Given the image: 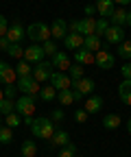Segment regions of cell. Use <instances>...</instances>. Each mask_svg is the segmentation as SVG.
<instances>
[{
	"label": "cell",
	"mask_w": 131,
	"mask_h": 157,
	"mask_svg": "<svg viewBox=\"0 0 131 157\" xmlns=\"http://www.w3.org/2000/svg\"><path fill=\"white\" fill-rule=\"evenodd\" d=\"M55 131H57V127H55V122L50 120V116H37V118H33L31 133L35 137H40V140H50Z\"/></svg>",
	"instance_id": "6da1fadb"
},
{
	"label": "cell",
	"mask_w": 131,
	"mask_h": 157,
	"mask_svg": "<svg viewBox=\"0 0 131 157\" xmlns=\"http://www.w3.org/2000/svg\"><path fill=\"white\" fill-rule=\"evenodd\" d=\"M26 37L31 39V42L44 44L46 39H50V26L44 24V22H33V24L26 29Z\"/></svg>",
	"instance_id": "7a4b0ae2"
},
{
	"label": "cell",
	"mask_w": 131,
	"mask_h": 157,
	"mask_svg": "<svg viewBox=\"0 0 131 157\" xmlns=\"http://www.w3.org/2000/svg\"><path fill=\"white\" fill-rule=\"evenodd\" d=\"M70 33H79V35H94V29H96V20L94 17H83V20H74V22L68 24Z\"/></svg>",
	"instance_id": "3957f363"
},
{
	"label": "cell",
	"mask_w": 131,
	"mask_h": 157,
	"mask_svg": "<svg viewBox=\"0 0 131 157\" xmlns=\"http://www.w3.org/2000/svg\"><path fill=\"white\" fill-rule=\"evenodd\" d=\"M17 92H22V94L35 98L42 90H40V83H37L33 78V74H31V76H20V78H17Z\"/></svg>",
	"instance_id": "277c9868"
},
{
	"label": "cell",
	"mask_w": 131,
	"mask_h": 157,
	"mask_svg": "<svg viewBox=\"0 0 131 157\" xmlns=\"http://www.w3.org/2000/svg\"><path fill=\"white\" fill-rule=\"evenodd\" d=\"M50 74H52V61H40V63H35V68H33V78H35L37 83L48 81Z\"/></svg>",
	"instance_id": "5b68a950"
},
{
	"label": "cell",
	"mask_w": 131,
	"mask_h": 157,
	"mask_svg": "<svg viewBox=\"0 0 131 157\" xmlns=\"http://www.w3.org/2000/svg\"><path fill=\"white\" fill-rule=\"evenodd\" d=\"M15 111L20 113V116H33L35 113V98L33 96H20L15 101Z\"/></svg>",
	"instance_id": "8992f818"
},
{
	"label": "cell",
	"mask_w": 131,
	"mask_h": 157,
	"mask_svg": "<svg viewBox=\"0 0 131 157\" xmlns=\"http://www.w3.org/2000/svg\"><path fill=\"white\" fill-rule=\"evenodd\" d=\"M114 61H116V57L111 55L109 50H105V48H101V50L94 55V63H96L101 70H111V68H114Z\"/></svg>",
	"instance_id": "52a82bcc"
},
{
	"label": "cell",
	"mask_w": 131,
	"mask_h": 157,
	"mask_svg": "<svg viewBox=\"0 0 131 157\" xmlns=\"http://www.w3.org/2000/svg\"><path fill=\"white\" fill-rule=\"evenodd\" d=\"M48 81H50V85L57 90V92H61V90H70V85H72V78H70L66 72H52Z\"/></svg>",
	"instance_id": "ba28073f"
},
{
	"label": "cell",
	"mask_w": 131,
	"mask_h": 157,
	"mask_svg": "<svg viewBox=\"0 0 131 157\" xmlns=\"http://www.w3.org/2000/svg\"><path fill=\"white\" fill-rule=\"evenodd\" d=\"M26 37V29L20 24V22H13V24H9V31H7V39L11 44H20L22 39Z\"/></svg>",
	"instance_id": "9c48e42d"
},
{
	"label": "cell",
	"mask_w": 131,
	"mask_h": 157,
	"mask_svg": "<svg viewBox=\"0 0 131 157\" xmlns=\"http://www.w3.org/2000/svg\"><path fill=\"white\" fill-rule=\"evenodd\" d=\"M94 87H96V83L92 81V78H87V76H81V78H74V81H72V90L81 92L83 96L92 94V92H94Z\"/></svg>",
	"instance_id": "30bf717a"
},
{
	"label": "cell",
	"mask_w": 131,
	"mask_h": 157,
	"mask_svg": "<svg viewBox=\"0 0 131 157\" xmlns=\"http://www.w3.org/2000/svg\"><path fill=\"white\" fill-rule=\"evenodd\" d=\"M105 39H107V44H114V46L122 44V42H125V29L109 24V29H107V33H105Z\"/></svg>",
	"instance_id": "8fae6325"
},
{
	"label": "cell",
	"mask_w": 131,
	"mask_h": 157,
	"mask_svg": "<svg viewBox=\"0 0 131 157\" xmlns=\"http://www.w3.org/2000/svg\"><path fill=\"white\" fill-rule=\"evenodd\" d=\"M44 57H46L44 48H42V46H37V44H31L29 48H24V59H26V61L40 63V61H44Z\"/></svg>",
	"instance_id": "7c38bea8"
},
{
	"label": "cell",
	"mask_w": 131,
	"mask_h": 157,
	"mask_svg": "<svg viewBox=\"0 0 131 157\" xmlns=\"http://www.w3.org/2000/svg\"><path fill=\"white\" fill-rule=\"evenodd\" d=\"M0 81L5 85H13V81H17L15 68H11L7 61H0Z\"/></svg>",
	"instance_id": "4fadbf2b"
},
{
	"label": "cell",
	"mask_w": 131,
	"mask_h": 157,
	"mask_svg": "<svg viewBox=\"0 0 131 157\" xmlns=\"http://www.w3.org/2000/svg\"><path fill=\"white\" fill-rule=\"evenodd\" d=\"M68 35V24L64 22V20H55V22L50 24V37L57 39V42H64Z\"/></svg>",
	"instance_id": "5bb4252c"
},
{
	"label": "cell",
	"mask_w": 131,
	"mask_h": 157,
	"mask_svg": "<svg viewBox=\"0 0 131 157\" xmlns=\"http://www.w3.org/2000/svg\"><path fill=\"white\" fill-rule=\"evenodd\" d=\"M48 142H50L52 148H61V146H66V144L70 142V133L64 131V129H57V131L52 133V137H50Z\"/></svg>",
	"instance_id": "9a60e30c"
},
{
	"label": "cell",
	"mask_w": 131,
	"mask_h": 157,
	"mask_svg": "<svg viewBox=\"0 0 131 157\" xmlns=\"http://www.w3.org/2000/svg\"><path fill=\"white\" fill-rule=\"evenodd\" d=\"M52 59V68H57L59 72H66V70H70V66H72V61H70V57L66 55V52H57L55 57H50Z\"/></svg>",
	"instance_id": "2e32d148"
},
{
	"label": "cell",
	"mask_w": 131,
	"mask_h": 157,
	"mask_svg": "<svg viewBox=\"0 0 131 157\" xmlns=\"http://www.w3.org/2000/svg\"><path fill=\"white\" fill-rule=\"evenodd\" d=\"M118 98L131 107V78H122L120 85H118Z\"/></svg>",
	"instance_id": "e0dca14e"
},
{
	"label": "cell",
	"mask_w": 131,
	"mask_h": 157,
	"mask_svg": "<svg viewBox=\"0 0 131 157\" xmlns=\"http://www.w3.org/2000/svg\"><path fill=\"white\" fill-rule=\"evenodd\" d=\"M64 44H66V50H79V48H83V35L68 33L66 39H64Z\"/></svg>",
	"instance_id": "ac0fdd59"
},
{
	"label": "cell",
	"mask_w": 131,
	"mask_h": 157,
	"mask_svg": "<svg viewBox=\"0 0 131 157\" xmlns=\"http://www.w3.org/2000/svg\"><path fill=\"white\" fill-rule=\"evenodd\" d=\"M83 109H85L87 113H98V111L103 109V98H101V96H87Z\"/></svg>",
	"instance_id": "d6986e66"
},
{
	"label": "cell",
	"mask_w": 131,
	"mask_h": 157,
	"mask_svg": "<svg viewBox=\"0 0 131 157\" xmlns=\"http://www.w3.org/2000/svg\"><path fill=\"white\" fill-rule=\"evenodd\" d=\"M74 61L81 66H90V63H94V52H90L87 48H79V50H74Z\"/></svg>",
	"instance_id": "ffe728a7"
},
{
	"label": "cell",
	"mask_w": 131,
	"mask_h": 157,
	"mask_svg": "<svg viewBox=\"0 0 131 157\" xmlns=\"http://www.w3.org/2000/svg\"><path fill=\"white\" fill-rule=\"evenodd\" d=\"M109 24L111 26H125L127 24V9H114V11H111Z\"/></svg>",
	"instance_id": "44dd1931"
},
{
	"label": "cell",
	"mask_w": 131,
	"mask_h": 157,
	"mask_svg": "<svg viewBox=\"0 0 131 157\" xmlns=\"http://www.w3.org/2000/svg\"><path fill=\"white\" fill-rule=\"evenodd\" d=\"M96 11L101 13V17H109L111 15V11L116 9V5H114V0H96Z\"/></svg>",
	"instance_id": "7402d4cb"
},
{
	"label": "cell",
	"mask_w": 131,
	"mask_h": 157,
	"mask_svg": "<svg viewBox=\"0 0 131 157\" xmlns=\"http://www.w3.org/2000/svg\"><path fill=\"white\" fill-rule=\"evenodd\" d=\"M83 48H87L90 52H98L101 50V37L98 35H85L83 37Z\"/></svg>",
	"instance_id": "603a6c76"
},
{
	"label": "cell",
	"mask_w": 131,
	"mask_h": 157,
	"mask_svg": "<svg viewBox=\"0 0 131 157\" xmlns=\"http://www.w3.org/2000/svg\"><path fill=\"white\" fill-rule=\"evenodd\" d=\"M120 122H122V120H120L118 113H107V116L103 118V127H105V129H118Z\"/></svg>",
	"instance_id": "cb8c5ba5"
},
{
	"label": "cell",
	"mask_w": 131,
	"mask_h": 157,
	"mask_svg": "<svg viewBox=\"0 0 131 157\" xmlns=\"http://www.w3.org/2000/svg\"><path fill=\"white\" fill-rule=\"evenodd\" d=\"M15 74H17V78H20V76H31V74H33V68H31V63L26 61V59H24V61H17Z\"/></svg>",
	"instance_id": "d4e9b609"
},
{
	"label": "cell",
	"mask_w": 131,
	"mask_h": 157,
	"mask_svg": "<svg viewBox=\"0 0 131 157\" xmlns=\"http://www.w3.org/2000/svg\"><path fill=\"white\" fill-rule=\"evenodd\" d=\"M40 98L44 103H50V101H55V98H57V90H55L52 85H46L42 92H40Z\"/></svg>",
	"instance_id": "484cf974"
},
{
	"label": "cell",
	"mask_w": 131,
	"mask_h": 157,
	"mask_svg": "<svg viewBox=\"0 0 131 157\" xmlns=\"http://www.w3.org/2000/svg\"><path fill=\"white\" fill-rule=\"evenodd\" d=\"M57 101H59L64 107L72 105V103H74V98H72V90H61V92H57Z\"/></svg>",
	"instance_id": "4316f807"
},
{
	"label": "cell",
	"mask_w": 131,
	"mask_h": 157,
	"mask_svg": "<svg viewBox=\"0 0 131 157\" xmlns=\"http://www.w3.org/2000/svg\"><path fill=\"white\" fill-rule=\"evenodd\" d=\"M77 151H79V148H77V144L68 142L66 146H61V148H59V155H57V157H77Z\"/></svg>",
	"instance_id": "83f0119b"
},
{
	"label": "cell",
	"mask_w": 131,
	"mask_h": 157,
	"mask_svg": "<svg viewBox=\"0 0 131 157\" xmlns=\"http://www.w3.org/2000/svg\"><path fill=\"white\" fill-rule=\"evenodd\" d=\"M118 57L125 59V61H129V59H131V42H127V39H125L122 44H118Z\"/></svg>",
	"instance_id": "f1b7e54d"
},
{
	"label": "cell",
	"mask_w": 131,
	"mask_h": 157,
	"mask_svg": "<svg viewBox=\"0 0 131 157\" xmlns=\"http://www.w3.org/2000/svg\"><path fill=\"white\" fill-rule=\"evenodd\" d=\"M7 52H9V57H13V59H24V48H22V44H9Z\"/></svg>",
	"instance_id": "f546056e"
},
{
	"label": "cell",
	"mask_w": 131,
	"mask_h": 157,
	"mask_svg": "<svg viewBox=\"0 0 131 157\" xmlns=\"http://www.w3.org/2000/svg\"><path fill=\"white\" fill-rule=\"evenodd\" d=\"M107 29H109V20H107V17H101V20H96V29H94V35H98V37H105Z\"/></svg>",
	"instance_id": "4dcf8cb0"
},
{
	"label": "cell",
	"mask_w": 131,
	"mask_h": 157,
	"mask_svg": "<svg viewBox=\"0 0 131 157\" xmlns=\"http://www.w3.org/2000/svg\"><path fill=\"white\" fill-rule=\"evenodd\" d=\"M35 153H37L35 142H33V140H26V142L22 144V157H35Z\"/></svg>",
	"instance_id": "1f68e13d"
},
{
	"label": "cell",
	"mask_w": 131,
	"mask_h": 157,
	"mask_svg": "<svg viewBox=\"0 0 131 157\" xmlns=\"http://www.w3.org/2000/svg\"><path fill=\"white\" fill-rule=\"evenodd\" d=\"M11 142H13V129L2 127L0 129V144H11Z\"/></svg>",
	"instance_id": "d6a6232c"
},
{
	"label": "cell",
	"mask_w": 131,
	"mask_h": 157,
	"mask_svg": "<svg viewBox=\"0 0 131 157\" xmlns=\"http://www.w3.org/2000/svg\"><path fill=\"white\" fill-rule=\"evenodd\" d=\"M13 109H15V103L11 98H2V101H0V113L9 116V113H13Z\"/></svg>",
	"instance_id": "836d02e7"
},
{
	"label": "cell",
	"mask_w": 131,
	"mask_h": 157,
	"mask_svg": "<svg viewBox=\"0 0 131 157\" xmlns=\"http://www.w3.org/2000/svg\"><path fill=\"white\" fill-rule=\"evenodd\" d=\"M42 48H44V52H46L48 57H55V55L59 52V50H57V42H55V39H46Z\"/></svg>",
	"instance_id": "e575fe53"
},
{
	"label": "cell",
	"mask_w": 131,
	"mask_h": 157,
	"mask_svg": "<svg viewBox=\"0 0 131 157\" xmlns=\"http://www.w3.org/2000/svg\"><path fill=\"white\" fill-rule=\"evenodd\" d=\"M83 68H85V66H81V63H72L70 70H68V72H70L68 76L72 78V81H74V78H81V76H83Z\"/></svg>",
	"instance_id": "d590c367"
},
{
	"label": "cell",
	"mask_w": 131,
	"mask_h": 157,
	"mask_svg": "<svg viewBox=\"0 0 131 157\" xmlns=\"http://www.w3.org/2000/svg\"><path fill=\"white\" fill-rule=\"evenodd\" d=\"M20 124H22V120H20V113H9V116H7V127L17 129Z\"/></svg>",
	"instance_id": "8d00e7d4"
},
{
	"label": "cell",
	"mask_w": 131,
	"mask_h": 157,
	"mask_svg": "<svg viewBox=\"0 0 131 157\" xmlns=\"http://www.w3.org/2000/svg\"><path fill=\"white\" fill-rule=\"evenodd\" d=\"M87 116L90 113L85 109H77V111H74V120H77L79 124H83V122H87Z\"/></svg>",
	"instance_id": "74e56055"
},
{
	"label": "cell",
	"mask_w": 131,
	"mask_h": 157,
	"mask_svg": "<svg viewBox=\"0 0 131 157\" xmlns=\"http://www.w3.org/2000/svg\"><path fill=\"white\" fill-rule=\"evenodd\" d=\"M50 120L52 122H61L64 120V109H52L50 111Z\"/></svg>",
	"instance_id": "f35d334b"
},
{
	"label": "cell",
	"mask_w": 131,
	"mask_h": 157,
	"mask_svg": "<svg viewBox=\"0 0 131 157\" xmlns=\"http://www.w3.org/2000/svg\"><path fill=\"white\" fill-rule=\"evenodd\" d=\"M9 31V22H7V17L5 15H0V37H5Z\"/></svg>",
	"instance_id": "ab89813d"
},
{
	"label": "cell",
	"mask_w": 131,
	"mask_h": 157,
	"mask_svg": "<svg viewBox=\"0 0 131 157\" xmlns=\"http://www.w3.org/2000/svg\"><path fill=\"white\" fill-rule=\"evenodd\" d=\"M15 94H17V85H7L5 87V98H11V101H13Z\"/></svg>",
	"instance_id": "60d3db41"
},
{
	"label": "cell",
	"mask_w": 131,
	"mask_h": 157,
	"mask_svg": "<svg viewBox=\"0 0 131 157\" xmlns=\"http://www.w3.org/2000/svg\"><path fill=\"white\" fill-rule=\"evenodd\" d=\"M83 11H85V17H92V15L96 13V7H94V5H85Z\"/></svg>",
	"instance_id": "b9f144b4"
},
{
	"label": "cell",
	"mask_w": 131,
	"mask_h": 157,
	"mask_svg": "<svg viewBox=\"0 0 131 157\" xmlns=\"http://www.w3.org/2000/svg\"><path fill=\"white\" fill-rule=\"evenodd\" d=\"M120 72H122L125 78H131V63H125V66L120 68Z\"/></svg>",
	"instance_id": "7bdbcfd3"
},
{
	"label": "cell",
	"mask_w": 131,
	"mask_h": 157,
	"mask_svg": "<svg viewBox=\"0 0 131 157\" xmlns=\"http://www.w3.org/2000/svg\"><path fill=\"white\" fill-rule=\"evenodd\" d=\"M9 44H11V42L7 39V35H5V37H0V50H7V48H9Z\"/></svg>",
	"instance_id": "ee69618b"
},
{
	"label": "cell",
	"mask_w": 131,
	"mask_h": 157,
	"mask_svg": "<svg viewBox=\"0 0 131 157\" xmlns=\"http://www.w3.org/2000/svg\"><path fill=\"white\" fill-rule=\"evenodd\" d=\"M72 98H74V103H81V101H83V94L77 92V90H72Z\"/></svg>",
	"instance_id": "f6af8a7d"
},
{
	"label": "cell",
	"mask_w": 131,
	"mask_h": 157,
	"mask_svg": "<svg viewBox=\"0 0 131 157\" xmlns=\"http://www.w3.org/2000/svg\"><path fill=\"white\" fill-rule=\"evenodd\" d=\"M114 5H120V7H127V5H131V0H114Z\"/></svg>",
	"instance_id": "bcb514c9"
},
{
	"label": "cell",
	"mask_w": 131,
	"mask_h": 157,
	"mask_svg": "<svg viewBox=\"0 0 131 157\" xmlns=\"http://www.w3.org/2000/svg\"><path fill=\"white\" fill-rule=\"evenodd\" d=\"M125 26H131V9H127V24Z\"/></svg>",
	"instance_id": "7dc6e473"
},
{
	"label": "cell",
	"mask_w": 131,
	"mask_h": 157,
	"mask_svg": "<svg viewBox=\"0 0 131 157\" xmlns=\"http://www.w3.org/2000/svg\"><path fill=\"white\" fill-rule=\"evenodd\" d=\"M127 133L131 135V118H129V120H127Z\"/></svg>",
	"instance_id": "c3c4849f"
},
{
	"label": "cell",
	"mask_w": 131,
	"mask_h": 157,
	"mask_svg": "<svg viewBox=\"0 0 131 157\" xmlns=\"http://www.w3.org/2000/svg\"><path fill=\"white\" fill-rule=\"evenodd\" d=\"M2 98H5V92H2V90H0V101H2Z\"/></svg>",
	"instance_id": "681fc988"
},
{
	"label": "cell",
	"mask_w": 131,
	"mask_h": 157,
	"mask_svg": "<svg viewBox=\"0 0 131 157\" xmlns=\"http://www.w3.org/2000/svg\"><path fill=\"white\" fill-rule=\"evenodd\" d=\"M0 129H2V116H0Z\"/></svg>",
	"instance_id": "f907efd6"
}]
</instances>
